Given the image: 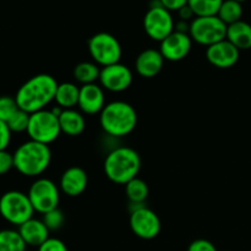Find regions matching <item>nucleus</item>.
Segmentation results:
<instances>
[{
  "instance_id": "1",
  "label": "nucleus",
  "mask_w": 251,
  "mask_h": 251,
  "mask_svg": "<svg viewBox=\"0 0 251 251\" xmlns=\"http://www.w3.org/2000/svg\"><path fill=\"white\" fill-rule=\"evenodd\" d=\"M59 83L49 74H38L22 83L15 95L20 109L33 114L46 109L47 105L54 100Z\"/></svg>"
},
{
  "instance_id": "2",
  "label": "nucleus",
  "mask_w": 251,
  "mask_h": 251,
  "mask_svg": "<svg viewBox=\"0 0 251 251\" xmlns=\"http://www.w3.org/2000/svg\"><path fill=\"white\" fill-rule=\"evenodd\" d=\"M104 174L112 183L125 185L136 178L141 169V157L136 150L127 146L113 149L107 154L103 164Z\"/></svg>"
},
{
  "instance_id": "3",
  "label": "nucleus",
  "mask_w": 251,
  "mask_h": 251,
  "mask_svg": "<svg viewBox=\"0 0 251 251\" xmlns=\"http://www.w3.org/2000/svg\"><path fill=\"white\" fill-rule=\"evenodd\" d=\"M103 131L110 137H124L131 134L137 125V113L130 103L113 100L107 103L100 114Z\"/></svg>"
},
{
  "instance_id": "4",
  "label": "nucleus",
  "mask_w": 251,
  "mask_h": 251,
  "mask_svg": "<svg viewBox=\"0 0 251 251\" xmlns=\"http://www.w3.org/2000/svg\"><path fill=\"white\" fill-rule=\"evenodd\" d=\"M14 168L20 174L34 178L43 174L51 162V151L48 145L28 140L20 145L14 153Z\"/></svg>"
},
{
  "instance_id": "5",
  "label": "nucleus",
  "mask_w": 251,
  "mask_h": 251,
  "mask_svg": "<svg viewBox=\"0 0 251 251\" xmlns=\"http://www.w3.org/2000/svg\"><path fill=\"white\" fill-rule=\"evenodd\" d=\"M33 206L27 194L10 190L0 196V216L10 225L20 227L33 218Z\"/></svg>"
},
{
  "instance_id": "6",
  "label": "nucleus",
  "mask_w": 251,
  "mask_h": 251,
  "mask_svg": "<svg viewBox=\"0 0 251 251\" xmlns=\"http://www.w3.org/2000/svg\"><path fill=\"white\" fill-rule=\"evenodd\" d=\"M88 51L92 60L100 68L120 63L123 50L119 41L108 32H98L88 39Z\"/></svg>"
},
{
  "instance_id": "7",
  "label": "nucleus",
  "mask_w": 251,
  "mask_h": 251,
  "mask_svg": "<svg viewBox=\"0 0 251 251\" xmlns=\"http://www.w3.org/2000/svg\"><path fill=\"white\" fill-rule=\"evenodd\" d=\"M26 132L29 140L49 146L61 134L59 117L54 114L51 109H43L33 113L29 117V124Z\"/></svg>"
},
{
  "instance_id": "8",
  "label": "nucleus",
  "mask_w": 251,
  "mask_h": 251,
  "mask_svg": "<svg viewBox=\"0 0 251 251\" xmlns=\"http://www.w3.org/2000/svg\"><path fill=\"white\" fill-rule=\"evenodd\" d=\"M228 26L218 16L195 17L190 22L191 39L203 47H210L227 37Z\"/></svg>"
},
{
  "instance_id": "9",
  "label": "nucleus",
  "mask_w": 251,
  "mask_h": 251,
  "mask_svg": "<svg viewBox=\"0 0 251 251\" xmlns=\"http://www.w3.org/2000/svg\"><path fill=\"white\" fill-rule=\"evenodd\" d=\"M29 201L34 212L41 215L59 207L60 202V188L48 178H38L31 184L28 189Z\"/></svg>"
},
{
  "instance_id": "10",
  "label": "nucleus",
  "mask_w": 251,
  "mask_h": 251,
  "mask_svg": "<svg viewBox=\"0 0 251 251\" xmlns=\"http://www.w3.org/2000/svg\"><path fill=\"white\" fill-rule=\"evenodd\" d=\"M176 22L171 11L164 9L159 0L152 2L144 17V29L147 36L161 43L164 38L174 32Z\"/></svg>"
},
{
  "instance_id": "11",
  "label": "nucleus",
  "mask_w": 251,
  "mask_h": 251,
  "mask_svg": "<svg viewBox=\"0 0 251 251\" xmlns=\"http://www.w3.org/2000/svg\"><path fill=\"white\" fill-rule=\"evenodd\" d=\"M130 228L137 238L151 240L161 232V220L154 211L146 205H129Z\"/></svg>"
},
{
  "instance_id": "12",
  "label": "nucleus",
  "mask_w": 251,
  "mask_h": 251,
  "mask_svg": "<svg viewBox=\"0 0 251 251\" xmlns=\"http://www.w3.org/2000/svg\"><path fill=\"white\" fill-rule=\"evenodd\" d=\"M132 71L122 63L113 64L100 69V85L104 91L119 93L124 92L132 83Z\"/></svg>"
},
{
  "instance_id": "13",
  "label": "nucleus",
  "mask_w": 251,
  "mask_h": 251,
  "mask_svg": "<svg viewBox=\"0 0 251 251\" xmlns=\"http://www.w3.org/2000/svg\"><path fill=\"white\" fill-rule=\"evenodd\" d=\"M193 47V39L189 33L172 32L167 38L159 43V51L164 60L180 61L188 56Z\"/></svg>"
},
{
  "instance_id": "14",
  "label": "nucleus",
  "mask_w": 251,
  "mask_h": 251,
  "mask_svg": "<svg viewBox=\"0 0 251 251\" xmlns=\"http://www.w3.org/2000/svg\"><path fill=\"white\" fill-rule=\"evenodd\" d=\"M239 49L233 46L227 38L206 48V58L208 63L218 69L233 68L239 60Z\"/></svg>"
},
{
  "instance_id": "15",
  "label": "nucleus",
  "mask_w": 251,
  "mask_h": 251,
  "mask_svg": "<svg viewBox=\"0 0 251 251\" xmlns=\"http://www.w3.org/2000/svg\"><path fill=\"white\" fill-rule=\"evenodd\" d=\"M105 105H107V103H105V93L100 83L81 86L77 107L80 108L83 114H100V112H102Z\"/></svg>"
},
{
  "instance_id": "16",
  "label": "nucleus",
  "mask_w": 251,
  "mask_h": 251,
  "mask_svg": "<svg viewBox=\"0 0 251 251\" xmlns=\"http://www.w3.org/2000/svg\"><path fill=\"white\" fill-rule=\"evenodd\" d=\"M88 176L85 169L74 166L66 169L60 178L59 188L61 193L70 198H77L87 189Z\"/></svg>"
},
{
  "instance_id": "17",
  "label": "nucleus",
  "mask_w": 251,
  "mask_h": 251,
  "mask_svg": "<svg viewBox=\"0 0 251 251\" xmlns=\"http://www.w3.org/2000/svg\"><path fill=\"white\" fill-rule=\"evenodd\" d=\"M164 65V58L159 49H145L135 60V69L141 77L151 78L158 75Z\"/></svg>"
},
{
  "instance_id": "18",
  "label": "nucleus",
  "mask_w": 251,
  "mask_h": 251,
  "mask_svg": "<svg viewBox=\"0 0 251 251\" xmlns=\"http://www.w3.org/2000/svg\"><path fill=\"white\" fill-rule=\"evenodd\" d=\"M19 233L27 247L39 248L47 239H49V229L42 220L31 218L19 227Z\"/></svg>"
},
{
  "instance_id": "19",
  "label": "nucleus",
  "mask_w": 251,
  "mask_h": 251,
  "mask_svg": "<svg viewBox=\"0 0 251 251\" xmlns=\"http://www.w3.org/2000/svg\"><path fill=\"white\" fill-rule=\"evenodd\" d=\"M59 124L63 134L75 137L85 131L86 120L82 113L76 109H63L59 115Z\"/></svg>"
},
{
  "instance_id": "20",
  "label": "nucleus",
  "mask_w": 251,
  "mask_h": 251,
  "mask_svg": "<svg viewBox=\"0 0 251 251\" xmlns=\"http://www.w3.org/2000/svg\"><path fill=\"white\" fill-rule=\"evenodd\" d=\"M226 38L233 46L237 47L239 50L251 49V25L243 21V20L229 25L227 28V37Z\"/></svg>"
},
{
  "instance_id": "21",
  "label": "nucleus",
  "mask_w": 251,
  "mask_h": 251,
  "mask_svg": "<svg viewBox=\"0 0 251 251\" xmlns=\"http://www.w3.org/2000/svg\"><path fill=\"white\" fill-rule=\"evenodd\" d=\"M80 87L74 82H61L56 88L54 100L61 109H74L78 103Z\"/></svg>"
},
{
  "instance_id": "22",
  "label": "nucleus",
  "mask_w": 251,
  "mask_h": 251,
  "mask_svg": "<svg viewBox=\"0 0 251 251\" xmlns=\"http://www.w3.org/2000/svg\"><path fill=\"white\" fill-rule=\"evenodd\" d=\"M149 193L147 183L139 176L125 184V195L129 200V205H144L149 198Z\"/></svg>"
},
{
  "instance_id": "23",
  "label": "nucleus",
  "mask_w": 251,
  "mask_h": 251,
  "mask_svg": "<svg viewBox=\"0 0 251 251\" xmlns=\"http://www.w3.org/2000/svg\"><path fill=\"white\" fill-rule=\"evenodd\" d=\"M74 78L81 86L91 85L100 81V69L95 61H82L74 68Z\"/></svg>"
},
{
  "instance_id": "24",
  "label": "nucleus",
  "mask_w": 251,
  "mask_h": 251,
  "mask_svg": "<svg viewBox=\"0 0 251 251\" xmlns=\"http://www.w3.org/2000/svg\"><path fill=\"white\" fill-rule=\"evenodd\" d=\"M217 16L220 17L227 26L240 21L243 16L242 2L235 1V0H223L220 10H218Z\"/></svg>"
},
{
  "instance_id": "25",
  "label": "nucleus",
  "mask_w": 251,
  "mask_h": 251,
  "mask_svg": "<svg viewBox=\"0 0 251 251\" xmlns=\"http://www.w3.org/2000/svg\"><path fill=\"white\" fill-rule=\"evenodd\" d=\"M26 247L19 230H0V251H26Z\"/></svg>"
},
{
  "instance_id": "26",
  "label": "nucleus",
  "mask_w": 251,
  "mask_h": 251,
  "mask_svg": "<svg viewBox=\"0 0 251 251\" xmlns=\"http://www.w3.org/2000/svg\"><path fill=\"white\" fill-rule=\"evenodd\" d=\"M223 0H188V5L195 14V17L217 16Z\"/></svg>"
},
{
  "instance_id": "27",
  "label": "nucleus",
  "mask_w": 251,
  "mask_h": 251,
  "mask_svg": "<svg viewBox=\"0 0 251 251\" xmlns=\"http://www.w3.org/2000/svg\"><path fill=\"white\" fill-rule=\"evenodd\" d=\"M29 117L31 114L22 109H17L16 113L6 122L7 126L11 130V132H24L27 131V127L29 124Z\"/></svg>"
},
{
  "instance_id": "28",
  "label": "nucleus",
  "mask_w": 251,
  "mask_h": 251,
  "mask_svg": "<svg viewBox=\"0 0 251 251\" xmlns=\"http://www.w3.org/2000/svg\"><path fill=\"white\" fill-rule=\"evenodd\" d=\"M42 221L47 226L49 232H53V230H58L63 227L64 222H65V216H64L63 211L58 207L44 213Z\"/></svg>"
},
{
  "instance_id": "29",
  "label": "nucleus",
  "mask_w": 251,
  "mask_h": 251,
  "mask_svg": "<svg viewBox=\"0 0 251 251\" xmlns=\"http://www.w3.org/2000/svg\"><path fill=\"white\" fill-rule=\"evenodd\" d=\"M19 109L15 97L10 96H1L0 97V120L6 123L12 115Z\"/></svg>"
},
{
  "instance_id": "30",
  "label": "nucleus",
  "mask_w": 251,
  "mask_h": 251,
  "mask_svg": "<svg viewBox=\"0 0 251 251\" xmlns=\"http://www.w3.org/2000/svg\"><path fill=\"white\" fill-rule=\"evenodd\" d=\"M38 251H69L68 247L63 240L58 238H49L47 239L41 247L38 248Z\"/></svg>"
},
{
  "instance_id": "31",
  "label": "nucleus",
  "mask_w": 251,
  "mask_h": 251,
  "mask_svg": "<svg viewBox=\"0 0 251 251\" xmlns=\"http://www.w3.org/2000/svg\"><path fill=\"white\" fill-rule=\"evenodd\" d=\"M14 168V154L7 150L0 151V176L9 173Z\"/></svg>"
},
{
  "instance_id": "32",
  "label": "nucleus",
  "mask_w": 251,
  "mask_h": 251,
  "mask_svg": "<svg viewBox=\"0 0 251 251\" xmlns=\"http://www.w3.org/2000/svg\"><path fill=\"white\" fill-rule=\"evenodd\" d=\"M11 130L5 122L0 120V151H5L11 142Z\"/></svg>"
},
{
  "instance_id": "33",
  "label": "nucleus",
  "mask_w": 251,
  "mask_h": 251,
  "mask_svg": "<svg viewBox=\"0 0 251 251\" xmlns=\"http://www.w3.org/2000/svg\"><path fill=\"white\" fill-rule=\"evenodd\" d=\"M188 251H218L216 249L215 244L207 239H196L191 242L189 245Z\"/></svg>"
},
{
  "instance_id": "34",
  "label": "nucleus",
  "mask_w": 251,
  "mask_h": 251,
  "mask_svg": "<svg viewBox=\"0 0 251 251\" xmlns=\"http://www.w3.org/2000/svg\"><path fill=\"white\" fill-rule=\"evenodd\" d=\"M162 6L168 11H179L181 7L188 5V0H159Z\"/></svg>"
},
{
  "instance_id": "35",
  "label": "nucleus",
  "mask_w": 251,
  "mask_h": 251,
  "mask_svg": "<svg viewBox=\"0 0 251 251\" xmlns=\"http://www.w3.org/2000/svg\"><path fill=\"white\" fill-rule=\"evenodd\" d=\"M178 15L179 19L183 20V21H189V20L193 21V20L195 19V14H194V11L191 10V7L189 6V5H185L184 7H181L178 11Z\"/></svg>"
},
{
  "instance_id": "36",
  "label": "nucleus",
  "mask_w": 251,
  "mask_h": 251,
  "mask_svg": "<svg viewBox=\"0 0 251 251\" xmlns=\"http://www.w3.org/2000/svg\"><path fill=\"white\" fill-rule=\"evenodd\" d=\"M235 1H239V2H244V1H247V0H235Z\"/></svg>"
}]
</instances>
